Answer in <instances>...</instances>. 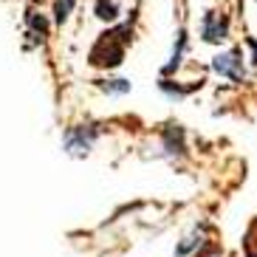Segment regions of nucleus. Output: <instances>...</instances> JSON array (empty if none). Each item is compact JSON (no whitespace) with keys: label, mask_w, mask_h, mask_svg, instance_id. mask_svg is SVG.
<instances>
[{"label":"nucleus","mask_w":257,"mask_h":257,"mask_svg":"<svg viewBox=\"0 0 257 257\" xmlns=\"http://www.w3.org/2000/svg\"><path fill=\"white\" fill-rule=\"evenodd\" d=\"M204 82H189V85H181V82H173L170 76H161L159 79V88L167 93V99H173V102H181L184 96H189L192 91H198Z\"/></svg>","instance_id":"obj_8"},{"label":"nucleus","mask_w":257,"mask_h":257,"mask_svg":"<svg viewBox=\"0 0 257 257\" xmlns=\"http://www.w3.org/2000/svg\"><path fill=\"white\" fill-rule=\"evenodd\" d=\"M161 147H164V156H187L181 124H167V127L161 130Z\"/></svg>","instance_id":"obj_5"},{"label":"nucleus","mask_w":257,"mask_h":257,"mask_svg":"<svg viewBox=\"0 0 257 257\" xmlns=\"http://www.w3.org/2000/svg\"><path fill=\"white\" fill-rule=\"evenodd\" d=\"M74 6H76V0H54V23H57V26L68 23Z\"/></svg>","instance_id":"obj_11"},{"label":"nucleus","mask_w":257,"mask_h":257,"mask_svg":"<svg viewBox=\"0 0 257 257\" xmlns=\"http://www.w3.org/2000/svg\"><path fill=\"white\" fill-rule=\"evenodd\" d=\"M102 136V124L96 121H85V124H74L65 130L62 136V147L68 156H88L93 150V142Z\"/></svg>","instance_id":"obj_2"},{"label":"nucleus","mask_w":257,"mask_h":257,"mask_svg":"<svg viewBox=\"0 0 257 257\" xmlns=\"http://www.w3.org/2000/svg\"><path fill=\"white\" fill-rule=\"evenodd\" d=\"M96 85L102 88L105 93H113V96H124V93H130V79H96Z\"/></svg>","instance_id":"obj_10"},{"label":"nucleus","mask_w":257,"mask_h":257,"mask_svg":"<svg viewBox=\"0 0 257 257\" xmlns=\"http://www.w3.org/2000/svg\"><path fill=\"white\" fill-rule=\"evenodd\" d=\"M229 29H232V23H229L226 12L209 9V12L201 17V40H204V43H212V46L223 43V40L229 37Z\"/></svg>","instance_id":"obj_3"},{"label":"nucleus","mask_w":257,"mask_h":257,"mask_svg":"<svg viewBox=\"0 0 257 257\" xmlns=\"http://www.w3.org/2000/svg\"><path fill=\"white\" fill-rule=\"evenodd\" d=\"M26 26H29V34H26V37H31L29 48L43 46L46 37H48V17L34 12V9H29V12H26Z\"/></svg>","instance_id":"obj_6"},{"label":"nucleus","mask_w":257,"mask_h":257,"mask_svg":"<svg viewBox=\"0 0 257 257\" xmlns=\"http://www.w3.org/2000/svg\"><path fill=\"white\" fill-rule=\"evenodd\" d=\"M212 71H218L220 76H226L232 82H243L246 79V65H243L240 48H229V51H220L218 57H212Z\"/></svg>","instance_id":"obj_4"},{"label":"nucleus","mask_w":257,"mask_h":257,"mask_svg":"<svg viewBox=\"0 0 257 257\" xmlns=\"http://www.w3.org/2000/svg\"><path fill=\"white\" fill-rule=\"evenodd\" d=\"M96 17L102 20V23H116L119 20V15H121V9H119V3L116 0H96Z\"/></svg>","instance_id":"obj_9"},{"label":"nucleus","mask_w":257,"mask_h":257,"mask_svg":"<svg viewBox=\"0 0 257 257\" xmlns=\"http://www.w3.org/2000/svg\"><path fill=\"white\" fill-rule=\"evenodd\" d=\"M130 40H133V23H119L110 31H105L96 40V46L91 48V65H96V68H116V65H121Z\"/></svg>","instance_id":"obj_1"},{"label":"nucleus","mask_w":257,"mask_h":257,"mask_svg":"<svg viewBox=\"0 0 257 257\" xmlns=\"http://www.w3.org/2000/svg\"><path fill=\"white\" fill-rule=\"evenodd\" d=\"M187 43H189V37H187V29H178V34H175V46H173V57H170V62H167L164 68H161V76H173L175 71L181 68V62H184V54H187Z\"/></svg>","instance_id":"obj_7"},{"label":"nucleus","mask_w":257,"mask_h":257,"mask_svg":"<svg viewBox=\"0 0 257 257\" xmlns=\"http://www.w3.org/2000/svg\"><path fill=\"white\" fill-rule=\"evenodd\" d=\"M246 48L251 51V62L257 65V40L254 37H246Z\"/></svg>","instance_id":"obj_12"}]
</instances>
